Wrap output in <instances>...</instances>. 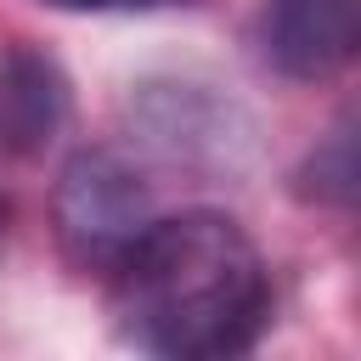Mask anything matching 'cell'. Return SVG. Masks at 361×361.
<instances>
[{"instance_id":"cell-4","label":"cell","mask_w":361,"mask_h":361,"mask_svg":"<svg viewBox=\"0 0 361 361\" xmlns=\"http://www.w3.org/2000/svg\"><path fill=\"white\" fill-rule=\"evenodd\" d=\"M73 113V85L56 56L34 45L0 51V158H39Z\"/></svg>"},{"instance_id":"cell-7","label":"cell","mask_w":361,"mask_h":361,"mask_svg":"<svg viewBox=\"0 0 361 361\" xmlns=\"http://www.w3.org/2000/svg\"><path fill=\"white\" fill-rule=\"evenodd\" d=\"M56 11H169V6H197V0H45Z\"/></svg>"},{"instance_id":"cell-5","label":"cell","mask_w":361,"mask_h":361,"mask_svg":"<svg viewBox=\"0 0 361 361\" xmlns=\"http://www.w3.org/2000/svg\"><path fill=\"white\" fill-rule=\"evenodd\" d=\"M130 118L175 164H231L237 113L203 85H141V96L130 102Z\"/></svg>"},{"instance_id":"cell-2","label":"cell","mask_w":361,"mask_h":361,"mask_svg":"<svg viewBox=\"0 0 361 361\" xmlns=\"http://www.w3.org/2000/svg\"><path fill=\"white\" fill-rule=\"evenodd\" d=\"M62 254L85 271H113V259L147 231L152 220V186L147 175L113 152V147H79L51 192Z\"/></svg>"},{"instance_id":"cell-3","label":"cell","mask_w":361,"mask_h":361,"mask_svg":"<svg viewBox=\"0 0 361 361\" xmlns=\"http://www.w3.org/2000/svg\"><path fill=\"white\" fill-rule=\"evenodd\" d=\"M361 0H265L259 51L288 79H327L355 56Z\"/></svg>"},{"instance_id":"cell-8","label":"cell","mask_w":361,"mask_h":361,"mask_svg":"<svg viewBox=\"0 0 361 361\" xmlns=\"http://www.w3.org/2000/svg\"><path fill=\"white\" fill-rule=\"evenodd\" d=\"M0 237H6V197H0Z\"/></svg>"},{"instance_id":"cell-1","label":"cell","mask_w":361,"mask_h":361,"mask_svg":"<svg viewBox=\"0 0 361 361\" xmlns=\"http://www.w3.org/2000/svg\"><path fill=\"white\" fill-rule=\"evenodd\" d=\"M113 316L135 350L175 361L243 355L271 322V276L254 237L214 209L152 214L113 259Z\"/></svg>"},{"instance_id":"cell-6","label":"cell","mask_w":361,"mask_h":361,"mask_svg":"<svg viewBox=\"0 0 361 361\" xmlns=\"http://www.w3.org/2000/svg\"><path fill=\"white\" fill-rule=\"evenodd\" d=\"M299 197L350 209V197H355V130H350V124H338V130L299 164Z\"/></svg>"}]
</instances>
